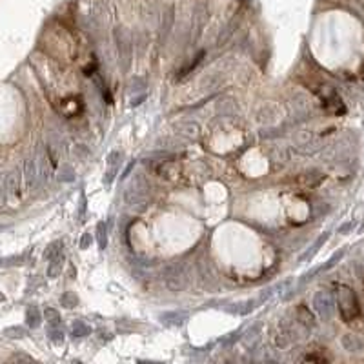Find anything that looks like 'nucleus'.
I'll return each mask as SVG.
<instances>
[{"label":"nucleus","instance_id":"nucleus-1","mask_svg":"<svg viewBox=\"0 0 364 364\" xmlns=\"http://www.w3.org/2000/svg\"><path fill=\"white\" fill-rule=\"evenodd\" d=\"M337 304H339L341 317H343L346 323H352V321H355V319L360 315L357 295L350 286H341L339 288V293H337Z\"/></svg>","mask_w":364,"mask_h":364},{"label":"nucleus","instance_id":"nucleus-3","mask_svg":"<svg viewBox=\"0 0 364 364\" xmlns=\"http://www.w3.org/2000/svg\"><path fill=\"white\" fill-rule=\"evenodd\" d=\"M343 344L350 350V352H357V350L360 348V343L353 337V335H346V337L343 339Z\"/></svg>","mask_w":364,"mask_h":364},{"label":"nucleus","instance_id":"nucleus-2","mask_svg":"<svg viewBox=\"0 0 364 364\" xmlns=\"http://www.w3.org/2000/svg\"><path fill=\"white\" fill-rule=\"evenodd\" d=\"M315 306H317L319 313L323 315L324 319H330L331 313H333V301H331V295L328 293H319L315 297Z\"/></svg>","mask_w":364,"mask_h":364}]
</instances>
